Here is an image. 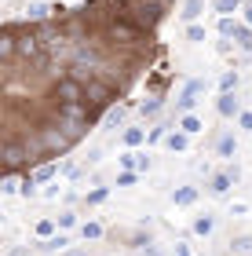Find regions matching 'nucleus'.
I'll return each instance as SVG.
<instances>
[{
	"instance_id": "obj_9",
	"label": "nucleus",
	"mask_w": 252,
	"mask_h": 256,
	"mask_svg": "<svg viewBox=\"0 0 252 256\" xmlns=\"http://www.w3.org/2000/svg\"><path fill=\"white\" fill-rule=\"evenodd\" d=\"M176 128H179V132H183V136H198V132H205V121L198 118V114H183V118H179V124H176Z\"/></svg>"
},
{
	"instance_id": "obj_6",
	"label": "nucleus",
	"mask_w": 252,
	"mask_h": 256,
	"mask_svg": "<svg viewBox=\"0 0 252 256\" xmlns=\"http://www.w3.org/2000/svg\"><path fill=\"white\" fill-rule=\"evenodd\" d=\"M209 88V80H190L187 88L179 92V114H194V106H198V96Z\"/></svg>"
},
{
	"instance_id": "obj_37",
	"label": "nucleus",
	"mask_w": 252,
	"mask_h": 256,
	"mask_svg": "<svg viewBox=\"0 0 252 256\" xmlns=\"http://www.w3.org/2000/svg\"><path fill=\"white\" fill-rule=\"evenodd\" d=\"M59 190H62L59 183H48V187H44V198H59Z\"/></svg>"
},
{
	"instance_id": "obj_26",
	"label": "nucleus",
	"mask_w": 252,
	"mask_h": 256,
	"mask_svg": "<svg viewBox=\"0 0 252 256\" xmlns=\"http://www.w3.org/2000/svg\"><path fill=\"white\" fill-rule=\"evenodd\" d=\"M4 194H22V180L18 176H4V187H0Z\"/></svg>"
},
{
	"instance_id": "obj_16",
	"label": "nucleus",
	"mask_w": 252,
	"mask_h": 256,
	"mask_svg": "<svg viewBox=\"0 0 252 256\" xmlns=\"http://www.w3.org/2000/svg\"><path fill=\"white\" fill-rule=\"evenodd\" d=\"M238 80H242V77H238V70H227V74L220 77V96H234V92H238Z\"/></svg>"
},
{
	"instance_id": "obj_1",
	"label": "nucleus",
	"mask_w": 252,
	"mask_h": 256,
	"mask_svg": "<svg viewBox=\"0 0 252 256\" xmlns=\"http://www.w3.org/2000/svg\"><path fill=\"white\" fill-rule=\"evenodd\" d=\"M51 102L55 106H88V84L73 77H59L51 84Z\"/></svg>"
},
{
	"instance_id": "obj_38",
	"label": "nucleus",
	"mask_w": 252,
	"mask_h": 256,
	"mask_svg": "<svg viewBox=\"0 0 252 256\" xmlns=\"http://www.w3.org/2000/svg\"><path fill=\"white\" fill-rule=\"evenodd\" d=\"M176 256H194V252H190L187 242H176Z\"/></svg>"
},
{
	"instance_id": "obj_17",
	"label": "nucleus",
	"mask_w": 252,
	"mask_h": 256,
	"mask_svg": "<svg viewBox=\"0 0 252 256\" xmlns=\"http://www.w3.org/2000/svg\"><path fill=\"white\" fill-rule=\"evenodd\" d=\"M55 176H59V165H55V161H48V165H40L37 172H33L37 183H55Z\"/></svg>"
},
{
	"instance_id": "obj_33",
	"label": "nucleus",
	"mask_w": 252,
	"mask_h": 256,
	"mask_svg": "<svg viewBox=\"0 0 252 256\" xmlns=\"http://www.w3.org/2000/svg\"><path fill=\"white\" fill-rule=\"evenodd\" d=\"M168 139V132L165 128H150V136H146V143H165Z\"/></svg>"
},
{
	"instance_id": "obj_24",
	"label": "nucleus",
	"mask_w": 252,
	"mask_h": 256,
	"mask_svg": "<svg viewBox=\"0 0 252 256\" xmlns=\"http://www.w3.org/2000/svg\"><path fill=\"white\" fill-rule=\"evenodd\" d=\"M106 124H110V128H121V124H124V106H110V110H106Z\"/></svg>"
},
{
	"instance_id": "obj_3",
	"label": "nucleus",
	"mask_w": 252,
	"mask_h": 256,
	"mask_svg": "<svg viewBox=\"0 0 252 256\" xmlns=\"http://www.w3.org/2000/svg\"><path fill=\"white\" fill-rule=\"evenodd\" d=\"M113 96H117V88L106 84V80H99V77L88 84V106L95 110V114H99V110H106L110 102H113Z\"/></svg>"
},
{
	"instance_id": "obj_8",
	"label": "nucleus",
	"mask_w": 252,
	"mask_h": 256,
	"mask_svg": "<svg viewBox=\"0 0 252 256\" xmlns=\"http://www.w3.org/2000/svg\"><path fill=\"white\" fill-rule=\"evenodd\" d=\"M216 110H220V118H227V121L242 118V99H238V96H220V99H216Z\"/></svg>"
},
{
	"instance_id": "obj_4",
	"label": "nucleus",
	"mask_w": 252,
	"mask_h": 256,
	"mask_svg": "<svg viewBox=\"0 0 252 256\" xmlns=\"http://www.w3.org/2000/svg\"><path fill=\"white\" fill-rule=\"evenodd\" d=\"M110 37L117 40V44H139L143 33H139V26L128 22V18H113V22H110Z\"/></svg>"
},
{
	"instance_id": "obj_22",
	"label": "nucleus",
	"mask_w": 252,
	"mask_h": 256,
	"mask_svg": "<svg viewBox=\"0 0 252 256\" xmlns=\"http://www.w3.org/2000/svg\"><path fill=\"white\" fill-rule=\"evenodd\" d=\"M242 8V0H216V11H220V18H231V11Z\"/></svg>"
},
{
	"instance_id": "obj_36",
	"label": "nucleus",
	"mask_w": 252,
	"mask_h": 256,
	"mask_svg": "<svg viewBox=\"0 0 252 256\" xmlns=\"http://www.w3.org/2000/svg\"><path fill=\"white\" fill-rule=\"evenodd\" d=\"M231 216H249V205L245 202H234L231 205Z\"/></svg>"
},
{
	"instance_id": "obj_31",
	"label": "nucleus",
	"mask_w": 252,
	"mask_h": 256,
	"mask_svg": "<svg viewBox=\"0 0 252 256\" xmlns=\"http://www.w3.org/2000/svg\"><path fill=\"white\" fill-rule=\"evenodd\" d=\"M187 40L201 44V40H205V30H201V26H187Z\"/></svg>"
},
{
	"instance_id": "obj_14",
	"label": "nucleus",
	"mask_w": 252,
	"mask_h": 256,
	"mask_svg": "<svg viewBox=\"0 0 252 256\" xmlns=\"http://www.w3.org/2000/svg\"><path fill=\"white\" fill-rule=\"evenodd\" d=\"M216 150H220V158H234V154H238V139H234V132H223L220 143H216Z\"/></svg>"
},
{
	"instance_id": "obj_29",
	"label": "nucleus",
	"mask_w": 252,
	"mask_h": 256,
	"mask_svg": "<svg viewBox=\"0 0 252 256\" xmlns=\"http://www.w3.org/2000/svg\"><path fill=\"white\" fill-rule=\"evenodd\" d=\"M70 227H77V212H62L59 216V230H70Z\"/></svg>"
},
{
	"instance_id": "obj_23",
	"label": "nucleus",
	"mask_w": 252,
	"mask_h": 256,
	"mask_svg": "<svg viewBox=\"0 0 252 256\" xmlns=\"http://www.w3.org/2000/svg\"><path fill=\"white\" fill-rule=\"evenodd\" d=\"M37 187L40 183L33 180V172H26V176H22V198H37Z\"/></svg>"
},
{
	"instance_id": "obj_40",
	"label": "nucleus",
	"mask_w": 252,
	"mask_h": 256,
	"mask_svg": "<svg viewBox=\"0 0 252 256\" xmlns=\"http://www.w3.org/2000/svg\"><path fill=\"white\" fill-rule=\"evenodd\" d=\"M70 256H84V252H70Z\"/></svg>"
},
{
	"instance_id": "obj_19",
	"label": "nucleus",
	"mask_w": 252,
	"mask_h": 256,
	"mask_svg": "<svg viewBox=\"0 0 252 256\" xmlns=\"http://www.w3.org/2000/svg\"><path fill=\"white\" fill-rule=\"evenodd\" d=\"M231 252H234V256H252V234L234 238V242H231Z\"/></svg>"
},
{
	"instance_id": "obj_13",
	"label": "nucleus",
	"mask_w": 252,
	"mask_h": 256,
	"mask_svg": "<svg viewBox=\"0 0 252 256\" xmlns=\"http://www.w3.org/2000/svg\"><path fill=\"white\" fill-rule=\"evenodd\" d=\"M198 202V187H176L172 190V205H194Z\"/></svg>"
},
{
	"instance_id": "obj_15",
	"label": "nucleus",
	"mask_w": 252,
	"mask_h": 256,
	"mask_svg": "<svg viewBox=\"0 0 252 256\" xmlns=\"http://www.w3.org/2000/svg\"><path fill=\"white\" fill-rule=\"evenodd\" d=\"M37 238L44 242V238H55V230H59V220H51V216H44V220H37Z\"/></svg>"
},
{
	"instance_id": "obj_39",
	"label": "nucleus",
	"mask_w": 252,
	"mask_h": 256,
	"mask_svg": "<svg viewBox=\"0 0 252 256\" xmlns=\"http://www.w3.org/2000/svg\"><path fill=\"white\" fill-rule=\"evenodd\" d=\"M245 26H249V30H252V4H249V8H245Z\"/></svg>"
},
{
	"instance_id": "obj_20",
	"label": "nucleus",
	"mask_w": 252,
	"mask_h": 256,
	"mask_svg": "<svg viewBox=\"0 0 252 256\" xmlns=\"http://www.w3.org/2000/svg\"><path fill=\"white\" fill-rule=\"evenodd\" d=\"M102 234H106V230H102V224H95V220H88V224L81 227V238L84 242H99Z\"/></svg>"
},
{
	"instance_id": "obj_7",
	"label": "nucleus",
	"mask_w": 252,
	"mask_h": 256,
	"mask_svg": "<svg viewBox=\"0 0 252 256\" xmlns=\"http://www.w3.org/2000/svg\"><path fill=\"white\" fill-rule=\"evenodd\" d=\"M73 242H70V234L66 230H59L55 238H44V242H37V252H66Z\"/></svg>"
},
{
	"instance_id": "obj_21",
	"label": "nucleus",
	"mask_w": 252,
	"mask_h": 256,
	"mask_svg": "<svg viewBox=\"0 0 252 256\" xmlns=\"http://www.w3.org/2000/svg\"><path fill=\"white\" fill-rule=\"evenodd\" d=\"M48 11H55V8H48V4H40V0H37V4H29V8H26V18L44 22V18H48Z\"/></svg>"
},
{
	"instance_id": "obj_11",
	"label": "nucleus",
	"mask_w": 252,
	"mask_h": 256,
	"mask_svg": "<svg viewBox=\"0 0 252 256\" xmlns=\"http://www.w3.org/2000/svg\"><path fill=\"white\" fill-rule=\"evenodd\" d=\"M165 146L172 150V154H187V150H190V136H183V132H168Z\"/></svg>"
},
{
	"instance_id": "obj_32",
	"label": "nucleus",
	"mask_w": 252,
	"mask_h": 256,
	"mask_svg": "<svg viewBox=\"0 0 252 256\" xmlns=\"http://www.w3.org/2000/svg\"><path fill=\"white\" fill-rule=\"evenodd\" d=\"M238 128H242V132H252V110H242V118H238Z\"/></svg>"
},
{
	"instance_id": "obj_2",
	"label": "nucleus",
	"mask_w": 252,
	"mask_h": 256,
	"mask_svg": "<svg viewBox=\"0 0 252 256\" xmlns=\"http://www.w3.org/2000/svg\"><path fill=\"white\" fill-rule=\"evenodd\" d=\"M15 37H18V59L33 62V59L44 52V44H40V37H37V30H33V26H26V30L15 26Z\"/></svg>"
},
{
	"instance_id": "obj_30",
	"label": "nucleus",
	"mask_w": 252,
	"mask_h": 256,
	"mask_svg": "<svg viewBox=\"0 0 252 256\" xmlns=\"http://www.w3.org/2000/svg\"><path fill=\"white\" fill-rule=\"evenodd\" d=\"M135 180H139V172H121V176H117V187H135Z\"/></svg>"
},
{
	"instance_id": "obj_25",
	"label": "nucleus",
	"mask_w": 252,
	"mask_h": 256,
	"mask_svg": "<svg viewBox=\"0 0 252 256\" xmlns=\"http://www.w3.org/2000/svg\"><path fill=\"white\" fill-rule=\"evenodd\" d=\"M234 40H238V48H252V30L249 26H238V33H234Z\"/></svg>"
},
{
	"instance_id": "obj_12",
	"label": "nucleus",
	"mask_w": 252,
	"mask_h": 256,
	"mask_svg": "<svg viewBox=\"0 0 252 256\" xmlns=\"http://www.w3.org/2000/svg\"><path fill=\"white\" fill-rule=\"evenodd\" d=\"M212 230H216V216L212 212H201L198 220H194V234H198V238H209Z\"/></svg>"
},
{
	"instance_id": "obj_34",
	"label": "nucleus",
	"mask_w": 252,
	"mask_h": 256,
	"mask_svg": "<svg viewBox=\"0 0 252 256\" xmlns=\"http://www.w3.org/2000/svg\"><path fill=\"white\" fill-rule=\"evenodd\" d=\"M143 118H146V114H157V110H161V99H150V102H143Z\"/></svg>"
},
{
	"instance_id": "obj_28",
	"label": "nucleus",
	"mask_w": 252,
	"mask_h": 256,
	"mask_svg": "<svg viewBox=\"0 0 252 256\" xmlns=\"http://www.w3.org/2000/svg\"><path fill=\"white\" fill-rule=\"evenodd\" d=\"M220 33H223V37H234V33H238V22H234V18H220Z\"/></svg>"
},
{
	"instance_id": "obj_27",
	"label": "nucleus",
	"mask_w": 252,
	"mask_h": 256,
	"mask_svg": "<svg viewBox=\"0 0 252 256\" xmlns=\"http://www.w3.org/2000/svg\"><path fill=\"white\" fill-rule=\"evenodd\" d=\"M106 198H110V187H95V190L88 194V205H102Z\"/></svg>"
},
{
	"instance_id": "obj_18",
	"label": "nucleus",
	"mask_w": 252,
	"mask_h": 256,
	"mask_svg": "<svg viewBox=\"0 0 252 256\" xmlns=\"http://www.w3.org/2000/svg\"><path fill=\"white\" fill-rule=\"evenodd\" d=\"M201 8H205V0H187V4H183V11H179L183 22H190V26H194V18L201 15Z\"/></svg>"
},
{
	"instance_id": "obj_5",
	"label": "nucleus",
	"mask_w": 252,
	"mask_h": 256,
	"mask_svg": "<svg viewBox=\"0 0 252 256\" xmlns=\"http://www.w3.org/2000/svg\"><path fill=\"white\" fill-rule=\"evenodd\" d=\"M238 180H242V168H238V165H231L227 172H216V176H212L209 190H212L216 198H227V194H231V187H234Z\"/></svg>"
},
{
	"instance_id": "obj_35",
	"label": "nucleus",
	"mask_w": 252,
	"mask_h": 256,
	"mask_svg": "<svg viewBox=\"0 0 252 256\" xmlns=\"http://www.w3.org/2000/svg\"><path fill=\"white\" fill-rule=\"evenodd\" d=\"M154 165V158L150 154H146V150H139V172H146V168H150Z\"/></svg>"
},
{
	"instance_id": "obj_10",
	"label": "nucleus",
	"mask_w": 252,
	"mask_h": 256,
	"mask_svg": "<svg viewBox=\"0 0 252 256\" xmlns=\"http://www.w3.org/2000/svg\"><path fill=\"white\" fill-rule=\"evenodd\" d=\"M146 136H150L146 128H135V124H132V128H124V136H121V139H124V146H128V150H135V146H143V143H146Z\"/></svg>"
}]
</instances>
